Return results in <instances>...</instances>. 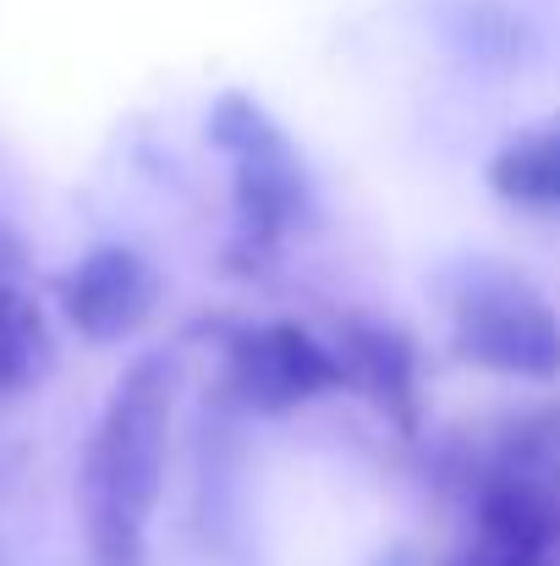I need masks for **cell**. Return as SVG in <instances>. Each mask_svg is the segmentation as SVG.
<instances>
[{"label":"cell","mask_w":560,"mask_h":566,"mask_svg":"<svg viewBox=\"0 0 560 566\" xmlns=\"http://www.w3.org/2000/svg\"><path fill=\"white\" fill-rule=\"evenodd\" d=\"M489 188L517 209H560V122L517 133L489 160Z\"/></svg>","instance_id":"7"},{"label":"cell","mask_w":560,"mask_h":566,"mask_svg":"<svg viewBox=\"0 0 560 566\" xmlns=\"http://www.w3.org/2000/svg\"><path fill=\"white\" fill-rule=\"evenodd\" d=\"M225 396L247 412H292L314 396L347 390V375L308 325L270 319V325H225Z\"/></svg>","instance_id":"4"},{"label":"cell","mask_w":560,"mask_h":566,"mask_svg":"<svg viewBox=\"0 0 560 566\" xmlns=\"http://www.w3.org/2000/svg\"><path fill=\"white\" fill-rule=\"evenodd\" d=\"M182 369L166 353H144L116 379L77 468V512L88 566H149V517L166 484L171 412Z\"/></svg>","instance_id":"1"},{"label":"cell","mask_w":560,"mask_h":566,"mask_svg":"<svg viewBox=\"0 0 560 566\" xmlns=\"http://www.w3.org/2000/svg\"><path fill=\"white\" fill-rule=\"evenodd\" d=\"M451 566H489V562H484V551H478V545H467L462 556H451Z\"/></svg>","instance_id":"11"},{"label":"cell","mask_w":560,"mask_h":566,"mask_svg":"<svg viewBox=\"0 0 560 566\" xmlns=\"http://www.w3.org/2000/svg\"><path fill=\"white\" fill-rule=\"evenodd\" d=\"M489 473H522V479L560 484V401L528 412L522 423L506 429V440L495 446Z\"/></svg>","instance_id":"8"},{"label":"cell","mask_w":560,"mask_h":566,"mask_svg":"<svg viewBox=\"0 0 560 566\" xmlns=\"http://www.w3.org/2000/svg\"><path fill=\"white\" fill-rule=\"evenodd\" d=\"M28 270H33V259H28L22 237L11 226H0V292L6 286H28Z\"/></svg>","instance_id":"9"},{"label":"cell","mask_w":560,"mask_h":566,"mask_svg":"<svg viewBox=\"0 0 560 566\" xmlns=\"http://www.w3.org/2000/svg\"><path fill=\"white\" fill-rule=\"evenodd\" d=\"M330 353L347 375V390L369 396L401 434H418V423H423V369H418V347H412L406 331L369 319V314H347V319H336Z\"/></svg>","instance_id":"6"},{"label":"cell","mask_w":560,"mask_h":566,"mask_svg":"<svg viewBox=\"0 0 560 566\" xmlns=\"http://www.w3.org/2000/svg\"><path fill=\"white\" fill-rule=\"evenodd\" d=\"M155 308H160V270L121 242L88 248L61 275V314L94 347L138 336L155 319Z\"/></svg>","instance_id":"5"},{"label":"cell","mask_w":560,"mask_h":566,"mask_svg":"<svg viewBox=\"0 0 560 566\" xmlns=\"http://www.w3.org/2000/svg\"><path fill=\"white\" fill-rule=\"evenodd\" d=\"M203 133L231 160V248H225V259L236 270H264L270 253L292 237V226L308 209L303 155L253 94H220Z\"/></svg>","instance_id":"2"},{"label":"cell","mask_w":560,"mask_h":566,"mask_svg":"<svg viewBox=\"0 0 560 566\" xmlns=\"http://www.w3.org/2000/svg\"><path fill=\"white\" fill-rule=\"evenodd\" d=\"M0 566H6V556H0Z\"/></svg>","instance_id":"12"},{"label":"cell","mask_w":560,"mask_h":566,"mask_svg":"<svg viewBox=\"0 0 560 566\" xmlns=\"http://www.w3.org/2000/svg\"><path fill=\"white\" fill-rule=\"evenodd\" d=\"M445 308L462 364L539 385L560 379V314L528 275L478 259L445 281Z\"/></svg>","instance_id":"3"},{"label":"cell","mask_w":560,"mask_h":566,"mask_svg":"<svg viewBox=\"0 0 560 566\" xmlns=\"http://www.w3.org/2000/svg\"><path fill=\"white\" fill-rule=\"evenodd\" d=\"M373 566H418V556L395 545V551H384V556H379V562H373Z\"/></svg>","instance_id":"10"}]
</instances>
